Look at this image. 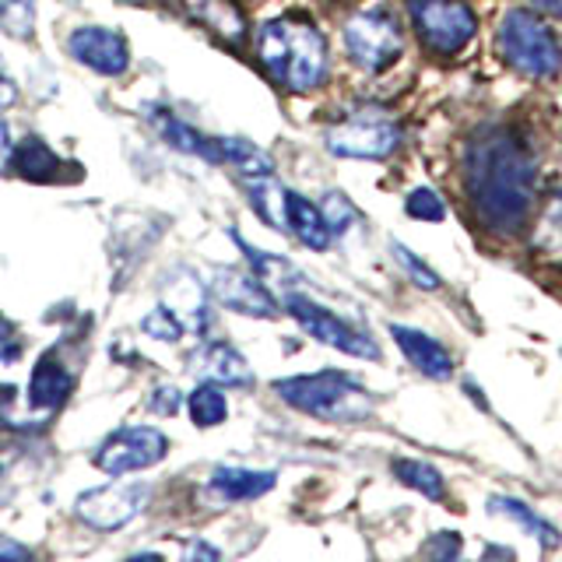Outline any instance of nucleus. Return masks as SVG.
<instances>
[{"label":"nucleus","mask_w":562,"mask_h":562,"mask_svg":"<svg viewBox=\"0 0 562 562\" xmlns=\"http://www.w3.org/2000/svg\"><path fill=\"white\" fill-rule=\"evenodd\" d=\"M464 193L499 236H517L538 198V158L517 123H485L464 145Z\"/></svg>","instance_id":"obj_1"},{"label":"nucleus","mask_w":562,"mask_h":562,"mask_svg":"<svg viewBox=\"0 0 562 562\" xmlns=\"http://www.w3.org/2000/svg\"><path fill=\"white\" fill-rule=\"evenodd\" d=\"M257 57L285 92H313L327 81L330 49L321 29L299 18H274L257 32Z\"/></svg>","instance_id":"obj_2"},{"label":"nucleus","mask_w":562,"mask_h":562,"mask_svg":"<svg viewBox=\"0 0 562 562\" xmlns=\"http://www.w3.org/2000/svg\"><path fill=\"white\" fill-rule=\"evenodd\" d=\"M274 394L289 408L321 422H334V426H356V422H366L376 408L373 391L351 373H341V369H321V373L278 380Z\"/></svg>","instance_id":"obj_3"},{"label":"nucleus","mask_w":562,"mask_h":562,"mask_svg":"<svg viewBox=\"0 0 562 562\" xmlns=\"http://www.w3.org/2000/svg\"><path fill=\"white\" fill-rule=\"evenodd\" d=\"M496 49L524 78L552 81L562 75V43L541 14L527 8H509L496 25Z\"/></svg>","instance_id":"obj_4"},{"label":"nucleus","mask_w":562,"mask_h":562,"mask_svg":"<svg viewBox=\"0 0 562 562\" xmlns=\"http://www.w3.org/2000/svg\"><path fill=\"white\" fill-rule=\"evenodd\" d=\"M408 14L432 57H457L479 32V18L464 0H408Z\"/></svg>","instance_id":"obj_5"},{"label":"nucleus","mask_w":562,"mask_h":562,"mask_svg":"<svg viewBox=\"0 0 562 562\" xmlns=\"http://www.w3.org/2000/svg\"><path fill=\"white\" fill-rule=\"evenodd\" d=\"M345 49L356 67L380 75V70L394 67L404 53V32L397 25V18L383 8L359 11L356 18H348L345 25Z\"/></svg>","instance_id":"obj_6"},{"label":"nucleus","mask_w":562,"mask_h":562,"mask_svg":"<svg viewBox=\"0 0 562 562\" xmlns=\"http://www.w3.org/2000/svg\"><path fill=\"white\" fill-rule=\"evenodd\" d=\"M404 140V131L380 110H359L356 116H345L338 127L324 134V145L338 158H391Z\"/></svg>","instance_id":"obj_7"},{"label":"nucleus","mask_w":562,"mask_h":562,"mask_svg":"<svg viewBox=\"0 0 562 562\" xmlns=\"http://www.w3.org/2000/svg\"><path fill=\"white\" fill-rule=\"evenodd\" d=\"M281 303H285V310L295 316V324L303 327L310 338L321 341V345L338 348V351H345V356H351V359H380V348H376V341L369 338L366 330L351 327L348 321H341L338 313H330L327 306L313 303L310 295L289 292V295H281Z\"/></svg>","instance_id":"obj_8"},{"label":"nucleus","mask_w":562,"mask_h":562,"mask_svg":"<svg viewBox=\"0 0 562 562\" xmlns=\"http://www.w3.org/2000/svg\"><path fill=\"white\" fill-rule=\"evenodd\" d=\"M151 488L145 482H113L92 492H81L75 503V514L95 527V531H116V527H127L134 517H140L148 509Z\"/></svg>","instance_id":"obj_9"},{"label":"nucleus","mask_w":562,"mask_h":562,"mask_svg":"<svg viewBox=\"0 0 562 562\" xmlns=\"http://www.w3.org/2000/svg\"><path fill=\"white\" fill-rule=\"evenodd\" d=\"M169 453V439L162 429L155 426H127L113 432L95 453V468L113 474V479H123V474L155 468L162 457Z\"/></svg>","instance_id":"obj_10"},{"label":"nucleus","mask_w":562,"mask_h":562,"mask_svg":"<svg viewBox=\"0 0 562 562\" xmlns=\"http://www.w3.org/2000/svg\"><path fill=\"white\" fill-rule=\"evenodd\" d=\"M67 49H70V57H75L78 64L92 67L95 75H102V78H120L123 70L131 67L127 40H123L120 32L102 29V25L75 29V32H70V40H67Z\"/></svg>","instance_id":"obj_11"},{"label":"nucleus","mask_w":562,"mask_h":562,"mask_svg":"<svg viewBox=\"0 0 562 562\" xmlns=\"http://www.w3.org/2000/svg\"><path fill=\"white\" fill-rule=\"evenodd\" d=\"M207 289H211V295H215L225 310H233V313L260 316V321H268V316L278 313L274 292L263 285L257 274L233 271V268H218V271H211Z\"/></svg>","instance_id":"obj_12"},{"label":"nucleus","mask_w":562,"mask_h":562,"mask_svg":"<svg viewBox=\"0 0 562 562\" xmlns=\"http://www.w3.org/2000/svg\"><path fill=\"white\" fill-rule=\"evenodd\" d=\"M391 338L401 348V356L408 359L422 376L447 383L453 376V356L439 345L432 334L408 327V324H391Z\"/></svg>","instance_id":"obj_13"},{"label":"nucleus","mask_w":562,"mask_h":562,"mask_svg":"<svg viewBox=\"0 0 562 562\" xmlns=\"http://www.w3.org/2000/svg\"><path fill=\"white\" fill-rule=\"evenodd\" d=\"M193 369L211 380V383H228V386H250L254 373H250V362H246L233 345L225 341H207L198 348L193 356Z\"/></svg>","instance_id":"obj_14"},{"label":"nucleus","mask_w":562,"mask_h":562,"mask_svg":"<svg viewBox=\"0 0 562 562\" xmlns=\"http://www.w3.org/2000/svg\"><path fill=\"white\" fill-rule=\"evenodd\" d=\"M162 299L176 316H180V324L193 334H204L207 330V299H204V285L190 271H180L176 278H169L162 285Z\"/></svg>","instance_id":"obj_15"},{"label":"nucleus","mask_w":562,"mask_h":562,"mask_svg":"<svg viewBox=\"0 0 562 562\" xmlns=\"http://www.w3.org/2000/svg\"><path fill=\"white\" fill-rule=\"evenodd\" d=\"M70 386H75V380H70L67 366L53 356V351H46V356L32 369L29 404H32V408H40V412H57L60 404L70 397Z\"/></svg>","instance_id":"obj_16"},{"label":"nucleus","mask_w":562,"mask_h":562,"mask_svg":"<svg viewBox=\"0 0 562 562\" xmlns=\"http://www.w3.org/2000/svg\"><path fill=\"white\" fill-rule=\"evenodd\" d=\"M285 222H289V233L303 246H310V250H327L334 239L324 211L313 201H306L303 193L285 190Z\"/></svg>","instance_id":"obj_17"},{"label":"nucleus","mask_w":562,"mask_h":562,"mask_svg":"<svg viewBox=\"0 0 562 562\" xmlns=\"http://www.w3.org/2000/svg\"><path fill=\"white\" fill-rule=\"evenodd\" d=\"M278 485V474L274 471H250V468H215L211 474V488L218 492L225 503H250L268 496V492Z\"/></svg>","instance_id":"obj_18"},{"label":"nucleus","mask_w":562,"mask_h":562,"mask_svg":"<svg viewBox=\"0 0 562 562\" xmlns=\"http://www.w3.org/2000/svg\"><path fill=\"white\" fill-rule=\"evenodd\" d=\"M155 116V127L162 134L176 151H187V155H198L207 158V162H222V151H218V137H204L201 131H193L190 123H183L176 113L166 110H151Z\"/></svg>","instance_id":"obj_19"},{"label":"nucleus","mask_w":562,"mask_h":562,"mask_svg":"<svg viewBox=\"0 0 562 562\" xmlns=\"http://www.w3.org/2000/svg\"><path fill=\"white\" fill-rule=\"evenodd\" d=\"M488 514L492 517L499 514L506 520H514L517 527H524V531L541 544V549H559V541H562L559 527L552 520H544L541 514H535V509L527 506V503H520L514 496H492L488 499Z\"/></svg>","instance_id":"obj_20"},{"label":"nucleus","mask_w":562,"mask_h":562,"mask_svg":"<svg viewBox=\"0 0 562 562\" xmlns=\"http://www.w3.org/2000/svg\"><path fill=\"white\" fill-rule=\"evenodd\" d=\"M236 243H239V250L246 254V260H250V268H254V274L263 281L268 289H278L281 295H289V292H299L303 289V271L295 268V263H289L285 257H274V254H263V250H257V246H250L246 239H239L236 236Z\"/></svg>","instance_id":"obj_21"},{"label":"nucleus","mask_w":562,"mask_h":562,"mask_svg":"<svg viewBox=\"0 0 562 562\" xmlns=\"http://www.w3.org/2000/svg\"><path fill=\"white\" fill-rule=\"evenodd\" d=\"M11 166L18 169L22 180H32V183H53L64 169L60 158L53 155V148L43 137H25L22 145L11 151Z\"/></svg>","instance_id":"obj_22"},{"label":"nucleus","mask_w":562,"mask_h":562,"mask_svg":"<svg viewBox=\"0 0 562 562\" xmlns=\"http://www.w3.org/2000/svg\"><path fill=\"white\" fill-rule=\"evenodd\" d=\"M246 193H250V204L257 215L268 222L278 233H289V222H285V190L274 180V172H263V176H243Z\"/></svg>","instance_id":"obj_23"},{"label":"nucleus","mask_w":562,"mask_h":562,"mask_svg":"<svg viewBox=\"0 0 562 562\" xmlns=\"http://www.w3.org/2000/svg\"><path fill=\"white\" fill-rule=\"evenodd\" d=\"M218 151L222 162L233 166L239 176H263L274 172V162L268 158V151H260L257 145H250L246 137H218Z\"/></svg>","instance_id":"obj_24"},{"label":"nucleus","mask_w":562,"mask_h":562,"mask_svg":"<svg viewBox=\"0 0 562 562\" xmlns=\"http://www.w3.org/2000/svg\"><path fill=\"white\" fill-rule=\"evenodd\" d=\"M391 468H394V479L401 485H408V488L422 492V496H429V499H447V482L432 464L412 461V457H397Z\"/></svg>","instance_id":"obj_25"},{"label":"nucleus","mask_w":562,"mask_h":562,"mask_svg":"<svg viewBox=\"0 0 562 562\" xmlns=\"http://www.w3.org/2000/svg\"><path fill=\"white\" fill-rule=\"evenodd\" d=\"M190 4L211 32L225 35V40H243V14L233 0H190Z\"/></svg>","instance_id":"obj_26"},{"label":"nucleus","mask_w":562,"mask_h":562,"mask_svg":"<svg viewBox=\"0 0 562 562\" xmlns=\"http://www.w3.org/2000/svg\"><path fill=\"white\" fill-rule=\"evenodd\" d=\"M187 408H190V418H193V426H201V429H211V426H222L225 415H228V404H225V394L218 391L215 383L204 380L198 391H193L187 397Z\"/></svg>","instance_id":"obj_27"},{"label":"nucleus","mask_w":562,"mask_h":562,"mask_svg":"<svg viewBox=\"0 0 562 562\" xmlns=\"http://www.w3.org/2000/svg\"><path fill=\"white\" fill-rule=\"evenodd\" d=\"M391 254H394V260L401 263V271L408 274L422 292H436L439 285H443V278H439V274L429 268V263L412 250V246H404L401 239H391Z\"/></svg>","instance_id":"obj_28"},{"label":"nucleus","mask_w":562,"mask_h":562,"mask_svg":"<svg viewBox=\"0 0 562 562\" xmlns=\"http://www.w3.org/2000/svg\"><path fill=\"white\" fill-rule=\"evenodd\" d=\"M0 29L14 40H29L35 32V0H0Z\"/></svg>","instance_id":"obj_29"},{"label":"nucleus","mask_w":562,"mask_h":562,"mask_svg":"<svg viewBox=\"0 0 562 562\" xmlns=\"http://www.w3.org/2000/svg\"><path fill=\"white\" fill-rule=\"evenodd\" d=\"M404 215L415 218V222H443L447 218V204L439 198L436 190L429 187H418L404 198Z\"/></svg>","instance_id":"obj_30"},{"label":"nucleus","mask_w":562,"mask_h":562,"mask_svg":"<svg viewBox=\"0 0 562 562\" xmlns=\"http://www.w3.org/2000/svg\"><path fill=\"white\" fill-rule=\"evenodd\" d=\"M140 330L148 334V338H155V341H166V345H172V341H180L183 338V324H180V316H176L169 306H158V310H151L145 321H140Z\"/></svg>","instance_id":"obj_31"},{"label":"nucleus","mask_w":562,"mask_h":562,"mask_svg":"<svg viewBox=\"0 0 562 562\" xmlns=\"http://www.w3.org/2000/svg\"><path fill=\"white\" fill-rule=\"evenodd\" d=\"M324 218H327V225H330V233L338 236V233H348L351 225H356V218H359V211H356V204H351L345 193H327L324 198Z\"/></svg>","instance_id":"obj_32"},{"label":"nucleus","mask_w":562,"mask_h":562,"mask_svg":"<svg viewBox=\"0 0 562 562\" xmlns=\"http://www.w3.org/2000/svg\"><path fill=\"white\" fill-rule=\"evenodd\" d=\"M22 359V338H18V330H14V324L11 321H4L0 316V362H18Z\"/></svg>","instance_id":"obj_33"},{"label":"nucleus","mask_w":562,"mask_h":562,"mask_svg":"<svg viewBox=\"0 0 562 562\" xmlns=\"http://www.w3.org/2000/svg\"><path fill=\"white\" fill-rule=\"evenodd\" d=\"M180 404H183V397H180L176 386H158V391L148 397V408L155 415H176V412H180Z\"/></svg>","instance_id":"obj_34"},{"label":"nucleus","mask_w":562,"mask_h":562,"mask_svg":"<svg viewBox=\"0 0 562 562\" xmlns=\"http://www.w3.org/2000/svg\"><path fill=\"white\" fill-rule=\"evenodd\" d=\"M426 552L429 555H439V559H453V555H461V541H457L453 531H439V535L429 538Z\"/></svg>","instance_id":"obj_35"},{"label":"nucleus","mask_w":562,"mask_h":562,"mask_svg":"<svg viewBox=\"0 0 562 562\" xmlns=\"http://www.w3.org/2000/svg\"><path fill=\"white\" fill-rule=\"evenodd\" d=\"M11 151H14V140H11V127H8V120L0 116V166L8 162L11 158Z\"/></svg>","instance_id":"obj_36"},{"label":"nucleus","mask_w":562,"mask_h":562,"mask_svg":"<svg viewBox=\"0 0 562 562\" xmlns=\"http://www.w3.org/2000/svg\"><path fill=\"white\" fill-rule=\"evenodd\" d=\"M18 99V88L11 85V78L0 75V105H11Z\"/></svg>","instance_id":"obj_37"},{"label":"nucleus","mask_w":562,"mask_h":562,"mask_svg":"<svg viewBox=\"0 0 562 562\" xmlns=\"http://www.w3.org/2000/svg\"><path fill=\"white\" fill-rule=\"evenodd\" d=\"M549 222L555 225V228H562V190L552 198V204H549Z\"/></svg>","instance_id":"obj_38"},{"label":"nucleus","mask_w":562,"mask_h":562,"mask_svg":"<svg viewBox=\"0 0 562 562\" xmlns=\"http://www.w3.org/2000/svg\"><path fill=\"white\" fill-rule=\"evenodd\" d=\"M535 8H541V11H549L552 18H562V0H531Z\"/></svg>","instance_id":"obj_39"},{"label":"nucleus","mask_w":562,"mask_h":562,"mask_svg":"<svg viewBox=\"0 0 562 562\" xmlns=\"http://www.w3.org/2000/svg\"><path fill=\"white\" fill-rule=\"evenodd\" d=\"M0 555H18V559H25L29 549H22V544H11V541H0Z\"/></svg>","instance_id":"obj_40"},{"label":"nucleus","mask_w":562,"mask_h":562,"mask_svg":"<svg viewBox=\"0 0 562 562\" xmlns=\"http://www.w3.org/2000/svg\"><path fill=\"white\" fill-rule=\"evenodd\" d=\"M123 4H145V0H123Z\"/></svg>","instance_id":"obj_41"}]
</instances>
